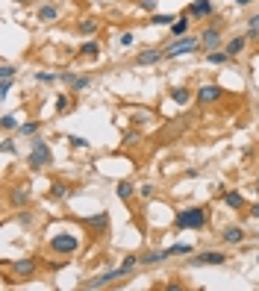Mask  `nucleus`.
Segmentation results:
<instances>
[{
  "instance_id": "9",
  "label": "nucleus",
  "mask_w": 259,
  "mask_h": 291,
  "mask_svg": "<svg viewBox=\"0 0 259 291\" xmlns=\"http://www.w3.org/2000/svg\"><path fill=\"white\" fill-rule=\"evenodd\" d=\"M221 47V30L218 27H206L203 33H200V50H218Z\"/></svg>"
},
{
  "instance_id": "41",
  "label": "nucleus",
  "mask_w": 259,
  "mask_h": 291,
  "mask_svg": "<svg viewBox=\"0 0 259 291\" xmlns=\"http://www.w3.org/2000/svg\"><path fill=\"white\" fill-rule=\"evenodd\" d=\"M141 197H153V186H141Z\"/></svg>"
},
{
  "instance_id": "1",
  "label": "nucleus",
  "mask_w": 259,
  "mask_h": 291,
  "mask_svg": "<svg viewBox=\"0 0 259 291\" xmlns=\"http://www.w3.org/2000/svg\"><path fill=\"white\" fill-rule=\"evenodd\" d=\"M27 165H30L33 171H45V168L53 165V153H50V147L45 144L41 136H33V150L27 156Z\"/></svg>"
},
{
  "instance_id": "21",
  "label": "nucleus",
  "mask_w": 259,
  "mask_h": 291,
  "mask_svg": "<svg viewBox=\"0 0 259 291\" xmlns=\"http://www.w3.org/2000/svg\"><path fill=\"white\" fill-rule=\"evenodd\" d=\"M38 129H41V121H27V124L18 127V136L21 139H33V136H38Z\"/></svg>"
},
{
  "instance_id": "47",
  "label": "nucleus",
  "mask_w": 259,
  "mask_h": 291,
  "mask_svg": "<svg viewBox=\"0 0 259 291\" xmlns=\"http://www.w3.org/2000/svg\"><path fill=\"white\" fill-rule=\"evenodd\" d=\"M15 3H30V0H15Z\"/></svg>"
},
{
  "instance_id": "36",
  "label": "nucleus",
  "mask_w": 259,
  "mask_h": 291,
  "mask_svg": "<svg viewBox=\"0 0 259 291\" xmlns=\"http://www.w3.org/2000/svg\"><path fill=\"white\" fill-rule=\"evenodd\" d=\"M139 9H144V12H153V9H156V0H139Z\"/></svg>"
},
{
  "instance_id": "39",
  "label": "nucleus",
  "mask_w": 259,
  "mask_h": 291,
  "mask_svg": "<svg viewBox=\"0 0 259 291\" xmlns=\"http://www.w3.org/2000/svg\"><path fill=\"white\" fill-rule=\"evenodd\" d=\"M247 30H256L259 33V15H250V18H247Z\"/></svg>"
},
{
  "instance_id": "19",
  "label": "nucleus",
  "mask_w": 259,
  "mask_h": 291,
  "mask_svg": "<svg viewBox=\"0 0 259 291\" xmlns=\"http://www.w3.org/2000/svg\"><path fill=\"white\" fill-rule=\"evenodd\" d=\"M165 259H171L168 247H165V250H150V253H144V256H141V265H159V262H165Z\"/></svg>"
},
{
  "instance_id": "45",
  "label": "nucleus",
  "mask_w": 259,
  "mask_h": 291,
  "mask_svg": "<svg viewBox=\"0 0 259 291\" xmlns=\"http://www.w3.org/2000/svg\"><path fill=\"white\" fill-rule=\"evenodd\" d=\"M235 6H250V3H253V0H233Z\"/></svg>"
},
{
  "instance_id": "6",
  "label": "nucleus",
  "mask_w": 259,
  "mask_h": 291,
  "mask_svg": "<svg viewBox=\"0 0 259 291\" xmlns=\"http://www.w3.org/2000/svg\"><path fill=\"white\" fill-rule=\"evenodd\" d=\"M9 268L15 271L18 280H30V277H35V271H38V262L33 256H21V259H15Z\"/></svg>"
},
{
  "instance_id": "5",
  "label": "nucleus",
  "mask_w": 259,
  "mask_h": 291,
  "mask_svg": "<svg viewBox=\"0 0 259 291\" xmlns=\"http://www.w3.org/2000/svg\"><path fill=\"white\" fill-rule=\"evenodd\" d=\"M127 277V271L124 268H115V271H106V274H100V277H94V280H89V282H82L80 288H106V285H112L115 280H124Z\"/></svg>"
},
{
  "instance_id": "3",
  "label": "nucleus",
  "mask_w": 259,
  "mask_h": 291,
  "mask_svg": "<svg viewBox=\"0 0 259 291\" xmlns=\"http://www.w3.org/2000/svg\"><path fill=\"white\" fill-rule=\"evenodd\" d=\"M77 247H80V238L74 233H59V235L50 238V250H53L56 256H74Z\"/></svg>"
},
{
  "instance_id": "12",
  "label": "nucleus",
  "mask_w": 259,
  "mask_h": 291,
  "mask_svg": "<svg viewBox=\"0 0 259 291\" xmlns=\"http://www.w3.org/2000/svg\"><path fill=\"white\" fill-rule=\"evenodd\" d=\"M27 200H30V183H18V186H12V191H9V203L15 206V209L27 206Z\"/></svg>"
},
{
  "instance_id": "46",
  "label": "nucleus",
  "mask_w": 259,
  "mask_h": 291,
  "mask_svg": "<svg viewBox=\"0 0 259 291\" xmlns=\"http://www.w3.org/2000/svg\"><path fill=\"white\" fill-rule=\"evenodd\" d=\"M256 194H259V174H256Z\"/></svg>"
},
{
  "instance_id": "29",
  "label": "nucleus",
  "mask_w": 259,
  "mask_h": 291,
  "mask_svg": "<svg viewBox=\"0 0 259 291\" xmlns=\"http://www.w3.org/2000/svg\"><path fill=\"white\" fill-rule=\"evenodd\" d=\"M0 127H3V132H9V129H18L21 124H18V118L15 115H3L0 118Z\"/></svg>"
},
{
  "instance_id": "11",
  "label": "nucleus",
  "mask_w": 259,
  "mask_h": 291,
  "mask_svg": "<svg viewBox=\"0 0 259 291\" xmlns=\"http://www.w3.org/2000/svg\"><path fill=\"white\" fill-rule=\"evenodd\" d=\"M188 18H209L212 12H215V6H212V0H191L186 6Z\"/></svg>"
},
{
  "instance_id": "4",
  "label": "nucleus",
  "mask_w": 259,
  "mask_h": 291,
  "mask_svg": "<svg viewBox=\"0 0 259 291\" xmlns=\"http://www.w3.org/2000/svg\"><path fill=\"white\" fill-rule=\"evenodd\" d=\"M195 50H200V38H195V35H180L174 44L165 47V59H174V56H183V53H195Z\"/></svg>"
},
{
  "instance_id": "26",
  "label": "nucleus",
  "mask_w": 259,
  "mask_h": 291,
  "mask_svg": "<svg viewBox=\"0 0 259 291\" xmlns=\"http://www.w3.org/2000/svg\"><path fill=\"white\" fill-rule=\"evenodd\" d=\"M168 253H171V256H188V253H195V247L188 244V241H180V244L168 247Z\"/></svg>"
},
{
  "instance_id": "20",
  "label": "nucleus",
  "mask_w": 259,
  "mask_h": 291,
  "mask_svg": "<svg viewBox=\"0 0 259 291\" xmlns=\"http://www.w3.org/2000/svg\"><path fill=\"white\" fill-rule=\"evenodd\" d=\"M174 21H177V15H171V12H153L147 24H153V27H171Z\"/></svg>"
},
{
  "instance_id": "30",
  "label": "nucleus",
  "mask_w": 259,
  "mask_h": 291,
  "mask_svg": "<svg viewBox=\"0 0 259 291\" xmlns=\"http://www.w3.org/2000/svg\"><path fill=\"white\" fill-rule=\"evenodd\" d=\"M50 194H53V197H68V186H65V183H53V188H50Z\"/></svg>"
},
{
  "instance_id": "23",
  "label": "nucleus",
  "mask_w": 259,
  "mask_h": 291,
  "mask_svg": "<svg viewBox=\"0 0 259 291\" xmlns=\"http://www.w3.org/2000/svg\"><path fill=\"white\" fill-rule=\"evenodd\" d=\"M224 194V203L230 206V209H245V197L239 194V191H221Z\"/></svg>"
},
{
  "instance_id": "28",
  "label": "nucleus",
  "mask_w": 259,
  "mask_h": 291,
  "mask_svg": "<svg viewBox=\"0 0 259 291\" xmlns=\"http://www.w3.org/2000/svg\"><path fill=\"white\" fill-rule=\"evenodd\" d=\"M206 59H209L212 65H224V62L230 59V53H227V50H209V53H206Z\"/></svg>"
},
{
  "instance_id": "2",
  "label": "nucleus",
  "mask_w": 259,
  "mask_h": 291,
  "mask_svg": "<svg viewBox=\"0 0 259 291\" xmlns=\"http://www.w3.org/2000/svg\"><path fill=\"white\" fill-rule=\"evenodd\" d=\"M174 223L180 227V230H200V227H206V209H200V206H191V209L177 212Z\"/></svg>"
},
{
  "instance_id": "18",
  "label": "nucleus",
  "mask_w": 259,
  "mask_h": 291,
  "mask_svg": "<svg viewBox=\"0 0 259 291\" xmlns=\"http://www.w3.org/2000/svg\"><path fill=\"white\" fill-rule=\"evenodd\" d=\"M221 238L227 241V244H242V241L247 238V233L242 230V227H227V230L221 233Z\"/></svg>"
},
{
  "instance_id": "27",
  "label": "nucleus",
  "mask_w": 259,
  "mask_h": 291,
  "mask_svg": "<svg viewBox=\"0 0 259 291\" xmlns=\"http://www.w3.org/2000/svg\"><path fill=\"white\" fill-rule=\"evenodd\" d=\"M115 191H118V197L121 200H130L133 194H136V186H133V183H118Z\"/></svg>"
},
{
  "instance_id": "15",
  "label": "nucleus",
  "mask_w": 259,
  "mask_h": 291,
  "mask_svg": "<svg viewBox=\"0 0 259 291\" xmlns=\"http://www.w3.org/2000/svg\"><path fill=\"white\" fill-rule=\"evenodd\" d=\"M247 41H250V38H247V35H235V38H230V41H227V44H224V50H227V53H230V59H235V56H242V53H245Z\"/></svg>"
},
{
  "instance_id": "24",
  "label": "nucleus",
  "mask_w": 259,
  "mask_h": 291,
  "mask_svg": "<svg viewBox=\"0 0 259 291\" xmlns=\"http://www.w3.org/2000/svg\"><path fill=\"white\" fill-rule=\"evenodd\" d=\"M186 33H188V12H183V15L171 24V35H177V38H180V35H186Z\"/></svg>"
},
{
  "instance_id": "43",
  "label": "nucleus",
  "mask_w": 259,
  "mask_h": 291,
  "mask_svg": "<svg viewBox=\"0 0 259 291\" xmlns=\"http://www.w3.org/2000/svg\"><path fill=\"white\" fill-rule=\"evenodd\" d=\"M124 141H127V144H136V141H139V136H136V132H127V139H124Z\"/></svg>"
},
{
  "instance_id": "31",
  "label": "nucleus",
  "mask_w": 259,
  "mask_h": 291,
  "mask_svg": "<svg viewBox=\"0 0 259 291\" xmlns=\"http://www.w3.org/2000/svg\"><path fill=\"white\" fill-rule=\"evenodd\" d=\"M136 265H141V256H124V262H121V268L127 271V274L136 268Z\"/></svg>"
},
{
  "instance_id": "22",
  "label": "nucleus",
  "mask_w": 259,
  "mask_h": 291,
  "mask_svg": "<svg viewBox=\"0 0 259 291\" xmlns=\"http://www.w3.org/2000/svg\"><path fill=\"white\" fill-rule=\"evenodd\" d=\"M56 18H59V9L53 3H45V6L38 9V21L41 24H50V21H56Z\"/></svg>"
},
{
  "instance_id": "37",
  "label": "nucleus",
  "mask_w": 259,
  "mask_h": 291,
  "mask_svg": "<svg viewBox=\"0 0 259 291\" xmlns=\"http://www.w3.org/2000/svg\"><path fill=\"white\" fill-rule=\"evenodd\" d=\"M12 92V80H0V97H6Z\"/></svg>"
},
{
  "instance_id": "14",
  "label": "nucleus",
  "mask_w": 259,
  "mask_h": 291,
  "mask_svg": "<svg viewBox=\"0 0 259 291\" xmlns=\"http://www.w3.org/2000/svg\"><path fill=\"white\" fill-rule=\"evenodd\" d=\"M85 227L92 230V235H103L109 230V215L106 212H97L94 218H85Z\"/></svg>"
},
{
  "instance_id": "33",
  "label": "nucleus",
  "mask_w": 259,
  "mask_h": 291,
  "mask_svg": "<svg viewBox=\"0 0 259 291\" xmlns=\"http://www.w3.org/2000/svg\"><path fill=\"white\" fill-rule=\"evenodd\" d=\"M12 77H15V65L3 62V65H0V80H12Z\"/></svg>"
},
{
  "instance_id": "10",
  "label": "nucleus",
  "mask_w": 259,
  "mask_h": 291,
  "mask_svg": "<svg viewBox=\"0 0 259 291\" xmlns=\"http://www.w3.org/2000/svg\"><path fill=\"white\" fill-rule=\"evenodd\" d=\"M59 80L68 85V92H85L92 85V77H80V74H59Z\"/></svg>"
},
{
  "instance_id": "40",
  "label": "nucleus",
  "mask_w": 259,
  "mask_h": 291,
  "mask_svg": "<svg viewBox=\"0 0 259 291\" xmlns=\"http://www.w3.org/2000/svg\"><path fill=\"white\" fill-rule=\"evenodd\" d=\"M133 38H136L133 33H124V35H121V47H130V44H133Z\"/></svg>"
},
{
  "instance_id": "35",
  "label": "nucleus",
  "mask_w": 259,
  "mask_h": 291,
  "mask_svg": "<svg viewBox=\"0 0 259 291\" xmlns=\"http://www.w3.org/2000/svg\"><path fill=\"white\" fill-rule=\"evenodd\" d=\"M65 109H68V97H65V94H59V97H56V112H65Z\"/></svg>"
},
{
  "instance_id": "7",
  "label": "nucleus",
  "mask_w": 259,
  "mask_h": 291,
  "mask_svg": "<svg viewBox=\"0 0 259 291\" xmlns=\"http://www.w3.org/2000/svg\"><path fill=\"white\" fill-rule=\"evenodd\" d=\"M195 97H198V103L209 106V103H215V100H221V97H224V88L218 85V82H203Z\"/></svg>"
},
{
  "instance_id": "42",
  "label": "nucleus",
  "mask_w": 259,
  "mask_h": 291,
  "mask_svg": "<svg viewBox=\"0 0 259 291\" xmlns=\"http://www.w3.org/2000/svg\"><path fill=\"white\" fill-rule=\"evenodd\" d=\"M165 291H183V285H180V282H168V285H165Z\"/></svg>"
},
{
  "instance_id": "48",
  "label": "nucleus",
  "mask_w": 259,
  "mask_h": 291,
  "mask_svg": "<svg viewBox=\"0 0 259 291\" xmlns=\"http://www.w3.org/2000/svg\"><path fill=\"white\" fill-rule=\"evenodd\" d=\"M256 262H259V256H256Z\"/></svg>"
},
{
  "instance_id": "44",
  "label": "nucleus",
  "mask_w": 259,
  "mask_h": 291,
  "mask_svg": "<svg viewBox=\"0 0 259 291\" xmlns=\"http://www.w3.org/2000/svg\"><path fill=\"white\" fill-rule=\"evenodd\" d=\"M250 218H259V203H253V206H250Z\"/></svg>"
},
{
  "instance_id": "13",
  "label": "nucleus",
  "mask_w": 259,
  "mask_h": 291,
  "mask_svg": "<svg viewBox=\"0 0 259 291\" xmlns=\"http://www.w3.org/2000/svg\"><path fill=\"white\" fill-rule=\"evenodd\" d=\"M227 256H224L221 250H203L198 256H191V265H224Z\"/></svg>"
},
{
  "instance_id": "16",
  "label": "nucleus",
  "mask_w": 259,
  "mask_h": 291,
  "mask_svg": "<svg viewBox=\"0 0 259 291\" xmlns=\"http://www.w3.org/2000/svg\"><path fill=\"white\" fill-rule=\"evenodd\" d=\"M171 100H174L177 106H188L195 100V92H191L188 85H177V88H171Z\"/></svg>"
},
{
  "instance_id": "38",
  "label": "nucleus",
  "mask_w": 259,
  "mask_h": 291,
  "mask_svg": "<svg viewBox=\"0 0 259 291\" xmlns=\"http://www.w3.org/2000/svg\"><path fill=\"white\" fill-rule=\"evenodd\" d=\"M0 150H3V153H15V141H12V139H3Z\"/></svg>"
},
{
  "instance_id": "34",
  "label": "nucleus",
  "mask_w": 259,
  "mask_h": 291,
  "mask_svg": "<svg viewBox=\"0 0 259 291\" xmlns=\"http://www.w3.org/2000/svg\"><path fill=\"white\" fill-rule=\"evenodd\" d=\"M35 80H38V82H45V85H50V82L56 80V74H47V71H38V74H35Z\"/></svg>"
},
{
  "instance_id": "17",
  "label": "nucleus",
  "mask_w": 259,
  "mask_h": 291,
  "mask_svg": "<svg viewBox=\"0 0 259 291\" xmlns=\"http://www.w3.org/2000/svg\"><path fill=\"white\" fill-rule=\"evenodd\" d=\"M97 30H100V21H97V18H82V21L77 24V33L85 35V38H94Z\"/></svg>"
},
{
  "instance_id": "25",
  "label": "nucleus",
  "mask_w": 259,
  "mask_h": 291,
  "mask_svg": "<svg viewBox=\"0 0 259 291\" xmlns=\"http://www.w3.org/2000/svg\"><path fill=\"white\" fill-rule=\"evenodd\" d=\"M100 53V41L97 38H85L80 44V56H97Z\"/></svg>"
},
{
  "instance_id": "8",
  "label": "nucleus",
  "mask_w": 259,
  "mask_h": 291,
  "mask_svg": "<svg viewBox=\"0 0 259 291\" xmlns=\"http://www.w3.org/2000/svg\"><path fill=\"white\" fill-rule=\"evenodd\" d=\"M165 59V47H147L136 56V68H147V65H156Z\"/></svg>"
},
{
  "instance_id": "32",
  "label": "nucleus",
  "mask_w": 259,
  "mask_h": 291,
  "mask_svg": "<svg viewBox=\"0 0 259 291\" xmlns=\"http://www.w3.org/2000/svg\"><path fill=\"white\" fill-rule=\"evenodd\" d=\"M68 144L77 147V150H85V147H89V141L82 139V136H68Z\"/></svg>"
}]
</instances>
